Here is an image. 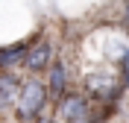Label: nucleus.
<instances>
[{
	"instance_id": "6",
	"label": "nucleus",
	"mask_w": 129,
	"mask_h": 123,
	"mask_svg": "<svg viewBox=\"0 0 129 123\" xmlns=\"http://www.w3.org/2000/svg\"><path fill=\"white\" fill-rule=\"evenodd\" d=\"M64 79H68L64 65H53L50 67V91H53V97H62L64 94Z\"/></svg>"
},
{
	"instance_id": "5",
	"label": "nucleus",
	"mask_w": 129,
	"mask_h": 123,
	"mask_svg": "<svg viewBox=\"0 0 129 123\" xmlns=\"http://www.w3.org/2000/svg\"><path fill=\"white\" fill-rule=\"evenodd\" d=\"M26 53H29V44H15V47H9V50H0V70H9L18 62H24Z\"/></svg>"
},
{
	"instance_id": "4",
	"label": "nucleus",
	"mask_w": 129,
	"mask_h": 123,
	"mask_svg": "<svg viewBox=\"0 0 129 123\" xmlns=\"http://www.w3.org/2000/svg\"><path fill=\"white\" fill-rule=\"evenodd\" d=\"M21 85H18V79L12 73H6V76H0V111L3 108H9L12 103H18V97H21Z\"/></svg>"
},
{
	"instance_id": "7",
	"label": "nucleus",
	"mask_w": 129,
	"mask_h": 123,
	"mask_svg": "<svg viewBox=\"0 0 129 123\" xmlns=\"http://www.w3.org/2000/svg\"><path fill=\"white\" fill-rule=\"evenodd\" d=\"M126 24H129V0H126Z\"/></svg>"
},
{
	"instance_id": "2",
	"label": "nucleus",
	"mask_w": 129,
	"mask_h": 123,
	"mask_svg": "<svg viewBox=\"0 0 129 123\" xmlns=\"http://www.w3.org/2000/svg\"><path fill=\"white\" fill-rule=\"evenodd\" d=\"M50 56H53V47H50V41H38V44H32L29 53L24 59V67L32 70V73H38L44 67H50Z\"/></svg>"
},
{
	"instance_id": "3",
	"label": "nucleus",
	"mask_w": 129,
	"mask_h": 123,
	"mask_svg": "<svg viewBox=\"0 0 129 123\" xmlns=\"http://www.w3.org/2000/svg\"><path fill=\"white\" fill-rule=\"evenodd\" d=\"M62 117L68 123H85L88 120V103L79 94H68L62 100Z\"/></svg>"
},
{
	"instance_id": "1",
	"label": "nucleus",
	"mask_w": 129,
	"mask_h": 123,
	"mask_svg": "<svg viewBox=\"0 0 129 123\" xmlns=\"http://www.w3.org/2000/svg\"><path fill=\"white\" fill-rule=\"evenodd\" d=\"M44 100H47V91H44L41 82L32 79V82H26V85H21V97H18V111H21V117L29 123L32 117L44 108Z\"/></svg>"
}]
</instances>
